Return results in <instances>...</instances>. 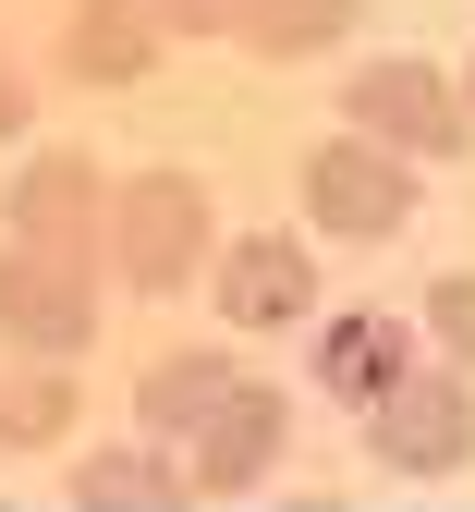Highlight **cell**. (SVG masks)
Masks as SVG:
<instances>
[{"label": "cell", "instance_id": "2e32d148", "mask_svg": "<svg viewBox=\"0 0 475 512\" xmlns=\"http://www.w3.org/2000/svg\"><path fill=\"white\" fill-rule=\"evenodd\" d=\"M147 13H159V37H232L244 0H147Z\"/></svg>", "mask_w": 475, "mask_h": 512}, {"label": "cell", "instance_id": "8992f818", "mask_svg": "<svg viewBox=\"0 0 475 512\" xmlns=\"http://www.w3.org/2000/svg\"><path fill=\"white\" fill-rule=\"evenodd\" d=\"M305 208H317V232L378 244V232L415 220V159H390L366 135H329V147H305Z\"/></svg>", "mask_w": 475, "mask_h": 512}, {"label": "cell", "instance_id": "3957f363", "mask_svg": "<svg viewBox=\"0 0 475 512\" xmlns=\"http://www.w3.org/2000/svg\"><path fill=\"white\" fill-rule=\"evenodd\" d=\"M342 110H354V135L390 147V159H463L475 147L463 86L439 74V61H366V74L342 86Z\"/></svg>", "mask_w": 475, "mask_h": 512}, {"label": "cell", "instance_id": "4fadbf2b", "mask_svg": "<svg viewBox=\"0 0 475 512\" xmlns=\"http://www.w3.org/2000/svg\"><path fill=\"white\" fill-rule=\"evenodd\" d=\"M366 25V0H244L232 13V37L256 49V61H305V49H342Z\"/></svg>", "mask_w": 475, "mask_h": 512}, {"label": "cell", "instance_id": "9a60e30c", "mask_svg": "<svg viewBox=\"0 0 475 512\" xmlns=\"http://www.w3.org/2000/svg\"><path fill=\"white\" fill-rule=\"evenodd\" d=\"M427 342H439L451 366H475V269H451V281H427Z\"/></svg>", "mask_w": 475, "mask_h": 512}, {"label": "cell", "instance_id": "52a82bcc", "mask_svg": "<svg viewBox=\"0 0 475 512\" xmlns=\"http://www.w3.org/2000/svg\"><path fill=\"white\" fill-rule=\"evenodd\" d=\"M281 439H293V391H268V378H232V391L208 403V427L183 439V452H195V464H183V488H195V500H244L268 464H281Z\"/></svg>", "mask_w": 475, "mask_h": 512}, {"label": "cell", "instance_id": "7a4b0ae2", "mask_svg": "<svg viewBox=\"0 0 475 512\" xmlns=\"http://www.w3.org/2000/svg\"><path fill=\"white\" fill-rule=\"evenodd\" d=\"M366 452L390 476H463L475 464V391H463V366H402L390 391L366 403Z\"/></svg>", "mask_w": 475, "mask_h": 512}, {"label": "cell", "instance_id": "7c38bea8", "mask_svg": "<svg viewBox=\"0 0 475 512\" xmlns=\"http://www.w3.org/2000/svg\"><path fill=\"white\" fill-rule=\"evenodd\" d=\"M232 391V354H208V342H183V354H159L147 378H134V415H147V439L171 452V439H195L208 427V403Z\"/></svg>", "mask_w": 475, "mask_h": 512}, {"label": "cell", "instance_id": "e0dca14e", "mask_svg": "<svg viewBox=\"0 0 475 512\" xmlns=\"http://www.w3.org/2000/svg\"><path fill=\"white\" fill-rule=\"evenodd\" d=\"M13 122H25V74H13V61H0V135H13Z\"/></svg>", "mask_w": 475, "mask_h": 512}, {"label": "cell", "instance_id": "5b68a950", "mask_svg": "<svg viewBox=\"0 0 475 512\" xmlns=\"http://www.w3.org/2000/svg\"><path fill=\"white\" fill-rule=\"evenodd\" d=\"M0 342L13 354H86L98 342V269L74 256H37V244H0Z\"/></svg>", "mask_w": 475, "mask_h": 512}, {"label": "cell", "instance_id": "6da1fadb", "mask_svg": "<svg viewBox=\"0 0 475 512\" xmlns=\"http://www.w3.org/2000/svg\"><path fill=\"white\" fill-rule=\"evenodd\" d=\"M110 269L134 281V293H183L195 269H208V183L195 171H134V183H110Z\"/></svg>", "mask_w": 475, "mask_h": 512}, {"label": "cell", "instance_id": "277c9868", "mask_svg": "<svg viewBox=\"0 0 475 512\" xmlns=\"http://www.w3.org/2000/svg\"><path fill=\"white\" fill-rule=\"evenodd\" d=\"M13 244L98 269V244H110V171H98L86 147H37V159L13 171Z\"/></svg>", "mask_w": 475, "mask_h": 512}, {"label": "cell", "instance_id": "5bb4252c", "mask_svg": "<svg viewBox=\"0 0 475 512\" xmlns=\"http://www.w3.org/2000/svg\"><path fill=\"white\" fill-rule=\"evenodd\" d=\"M74 378L61 366H25V378H0V452H49V439H74Z\"/></svg>", "mask_w": 475, "mask_h": 512}, {"label": "cell", "instance_id": "9c48e42d", "mask_svg": "<svg viewBox=\"0 0 475 512\" xmlns=\"http://www.w3.org/2000/svg\"><path fill=\"white\" fill-rule=\"evenodd\" d=\"M402 366H415V342H402L390 305H342V317H317V342H305V378L329 403H378Z\"/></svg>", "mask_w": 475, "mask_h": 512}, {"label": "cell", "instance_id": "ba28073f", "mask_svg": "<svg viewBox=\"0 0 475 512\" xmlns=\"http://www.w3.org/2000/svg\"><path fill=\"white\" fill-rule=\"evenodd\" d=\"M305 305H317L305 232H244V244H220V317H232V330H293Z\"/></svg>", "mask_w": 475, "mask_h": 512}, {"label": "cell", "instance_id": "30bf717a", "mask_svg": "<svg viewBox=\"0 0 475 512\" xmlns=\"http://www.w3.org/2000/svg\"><path fill=\"white\" fill-rule=\"evenodd\" d=\"M159 61V13L147 0H74L61 13V74L74 86H134Z\"/></svg>", "mask_w": 475, "mask_h": 512}, {"label": "cell", "instance_id": "8fae6325", "mask_svg": "<svg viewBox=\"0 0 475 512\" xmlns=\"http://www.w3.org/2000/svg\"><path fill=\"white\" fill-rule=\"evenodd\" d=\"M61 500H74V512H195V488H183V464L159 452V439H122V452H74Z\"/></svg>", "mask_w": 475, "mask_h": 512}, {"label": "cell", "instance_id": "ac0fdd59", "mask_svg": "<svg viewBox=\"0 0 475 512\" xmlns=\"http://www.w3.org/2000/svg\"><path fill=\"white\" fill-rule=\"evenodd\" d=\"M451 86H463V122H475V61H463V74H451Z\"/></svg>", "mask_w": 475, "mask_h": 512}]
</instances>
